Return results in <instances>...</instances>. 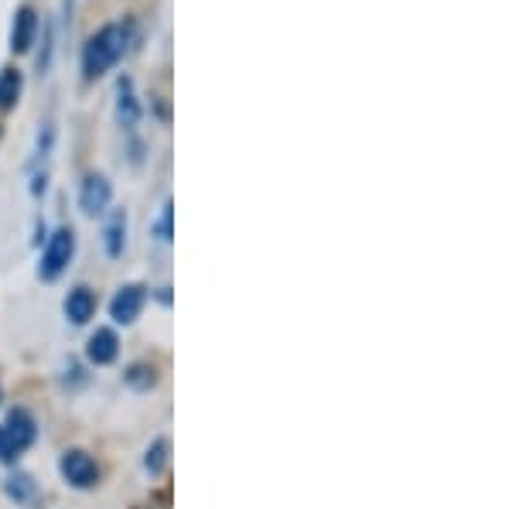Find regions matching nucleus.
<instances>
[{"label": "nucleus", "mask_w": 512, "mask_h": 509, "mask_svg": "<svg viewBox=\"0 0 512 509\" xmlns=\"http://www.w3.org/2000/svg\"><path fill=\"white\" fill-rule=\"evenodd\" d=\"M137 35L140 31L134 18L99 24L93 35L82 41V52H79L82 82H99L103 76H110V72L130 55V48L137 45Z\"/></svg>", "instance_id": "nucleus-1"}, {"label": "nucleus", "mask_w": 512, "mask_h": 509, "mask_svg": "<svg viewBox=\"0 0 512 509\" xmlns=\"http://www.w3.org/2000/svg\"><path fill=\"white\" fill-rule=\"evenodd\" d=\"M35 438H38V424H35V417H31V410L14 407L11 414L4 417V424H0V462L14 465L24 451L35 445Z\"/></svg>", "instance_id": "nucleus-2"}, {"label": "nucleus", "mask_w": 512, "mask_h": 509, "mask_svg": "<svg viewBox=\"0 0 512 509\" xmlns=\"http://www.w3.org/2000/svg\"><path fill=\"white\" fill-rule=\"evenodd\" d=\"M72 257H76V229L72 226H59L52 236H45V246H41V260H38V277L41 281H59V277L69 270Z\"/></svg>", "instance_id": "nucleus-3"}, {"label": "nucleus", "mask_w": 512, "mask_h": 509, "mask_svg": "<svg viewBox=\"0 0 512 509\" xmlns=\"http://www.w3.org/2000/svg\"><path fill=\"white\" fill-rule=\"evenodd\" d=\"M113 205V182L103 175V171H86L79 182V209L86 216H106Z\"/></svg>", "instance_id": "nucleus-4"}, {"label": "nucleus", "mask_w": 512, "mask_h": 509, "mask_svg": "<svg viewBox=\"0 0 512 509\" xmlns=\"http://www.w3.org/2000/svg\"><path fill=\"white\" fill-rule=\"evenodd\" d=\"M38 31H41V14L31 4H21L11 18V31H7V48L14 55H28L38 45Z\"/></svg>", "instance_id": "nucleus-5"}, {"label": "nucleus", "mask_w": 512, "mask_h": 509, "mask_svg": "<svg viewBox=\"0 0 512 509\" xmlns=\"http://www.w3.org/2000/svg\"><path fill=\"white\" fill-rule=\"evenodd\" d=\"M59 472L62 479L69 482L72 489H93L99 482V465L89 451L82 448H69L65 455L59 458Z\"/></svg>", "instance_id": "nucleus-6"}, {"label": "nucleus", "mask_w": 512, "mask_h": 509, "mask_svg": "<svg viewBox=\"0 0 512 509\" xmlns=\"http://www.w3.org/2000/svg\"><path fill=\"white\" fill-rule=\"evenodd\" d=\"M113 113H117L120 130L137 134L140 120H144V103H140L137 86H134V79H130V76L117 79V100H113Z\"/></svg>", "instance_id": "nucleus-7"}, {"label": "nucleus", "mask_w": 512, "mask_h": 509, "mask_svg": "<svg viewBox=\"0 0 512 509\" xmlns=\"http://www.w3.org/2000/svg\"><path fill=\"white\" fill-rule=\"evenodd\" d=\"M147 305V287L144 284H123L110 301V318L117 325H134L140 311Z\"/></svg>", "instance_id": "nucleus-8"}, {"label": "nucleus", "mask_w": 512, "mask_h": 509, "mask_svg": "<svg viewBox=\"0 0 512 509\" xmlns=\"http://www.w3.org/2000/svg\"><path fill=\"white\" fill-rule=\"evenodd\" d=\"M117 356H120L117 332H113V328H96L86 342V359L93 366H110V363H117Z\"/></svg>", "instance_id": "nucleus-9"}, {"label": "nucleus", "mask_w": 512, "mask_h": 509, "mask_svg": "<svg viewBox=\"0 0 512 509\" xmlns=\"http://www.w3.org/2000/svg\"><path fill=\"white\" fill-rule=\"evenodd\" d=\"M62 311H65V318H69L72 325H89V318L96 315L93 287H86V284L72 287V291L65 294V301H62Z\"/></svg>", "instance_id": "nucleus-10"}, {"label": "nucleus", "mask_w": 512, "mask_h": 509, "mask_svg": "<svg viewBox=\"0 0 512 509\" xmlns=\"http://www.w3.org/2000/svg\"><path fill=\"white\" fill-rule=\"evenodd\" d=\"M24 96V72L18 65H0V113L18 110Z\"/></svg>", "instance_id": "nucleus-11"}, {"label": "nucleus", "mask_w": 512, "mask_h": 509, "mask_svg": "<svg viewBox=\"0 0 512 509\" xmlns=\"http://www.w3.org/2000/svg\"><path fill=\"white\" fill-rule=\"evenodd\" d=\"M103 250L110 260H120L123 250H127V212H110L103 226Z\"/></svg>", "instance_id": "nucleus-12"}, {"label": "nucleus", "mask_w": 512, "mask_h": 509, "mask_svg": "<svg viewBox=\"0 0 512 509\" xmlns=\"http://www.w3.org/2000/svg\"><path fill=\"white\" fill-rule=\"evenodd\" d=\"M41 48H38V55H35V69L45 76L48 69H52V59H55V24L52 21H41Z\"/></svg>", "instance_id": "nucleus-13"}, {"label": "nucleus", "mask_w": 512, "mask_h": 509, "mask_svg": "<svg viewBox=\"0 0 512 509\" xmlns=\"http://www.w3.org/2000/svg\"><path fill=\"white\" fill-rule=\"evenodd\" d=\"M123 383H127L130 390L144 393V390H151L154 383H158V376H154L151 363H134V366H127V373H123Z\"/></svg>", "instance_id": "nucleus-14"}, {"label": "nucleus", "mask_w": 512, "mask_h": 509, "mask_svg": "<svg viewBox=\"0 0 512 509\" xmlns=\"http://www.w3.org/2000/svg\"><path fill=\"white\" fill-rule=\"evenodd\" d=\"M52 147H55V123L45 120V123H41V130H38V137H35V161H31V171H35L38 164L52 154Z\"/></svg>", "instance_id": "nucleus-15"}, {"label": "nucleus", "mask_w": 512, "mask_h": 509, "mask_svg": "<svg viewBox=\"0 0 512 509\" xmlns=\"http://www.w3.org/2000/svg\"><path fill=\"white\" fill-rule=\"evenodd\" d=\"M164 465H168V441L158 438L151 448H147V455H144V469L151 472V475H161V472H164Z\"/></svg>", "instance_id": "nucleus-16"}, {"label": "nucleus", "mask_w": 512, "mask_h": 509, "mask_svg": "<svg viewBox=\"0 0 512 509\" xmlns=\"http://www.w3.org/2000/svg\"><path fill=\"white\" fill-rule=\"evenodd\" d=\"M171 219H175V209H171V202H164L161 212H158V219H154V226H151V233L158 236L161 243L175 240V226H171Z\"/></svg>", "instance_id": "nucleus-17"}, {"label": "nucleus", "mask_w": 512, "mask_h": 509, "mask_svg": "<svg viewBox=\"0 0 512 509\" xmlns=\"http://www.w3.org/2000/svg\"><path fill=\"white\" fill-rule=\"evenodd\" d=\"M4 492L14 499V503H24V499H31V492H35V482H31V475L18 472V475H11V479H7Z\"/></svg>", "instance_id": "nucleus-18"}, {"label": "nucleus", "mask_w": 512, "mask_h": 509, "mask_svg": "<svg viewBox=\"0 0 512 509\" xmlns=\"http://www.w3.org/2000/svg\"><path fill=\"white\" fill-rule=\"evenodd\" d=\"M45 192H48V171L45 168L31 171V195H35V199H41Z\"/></svg>", "instance_id": "nucleus-19"}, {"label": "nucleus", "mask_w": 512, "mask_h": 509, "mask_svg": "<svg viewBox=\"0 0 512 509\" xmlns=\"http://www.w3.org/2000/svg\"><path fill=\"white\" fill-rule=\"evenodd\" d=\"M0 137H4V123H0Z\"/></svg>", "instance_id": "nucleus-20"}]
</instances>
